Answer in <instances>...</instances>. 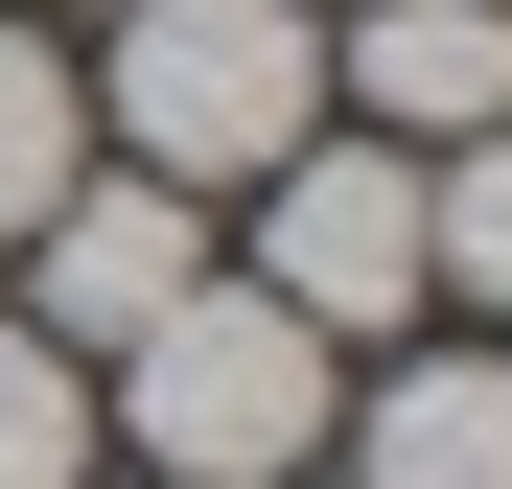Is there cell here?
Instances as JSON below:
<instances>
[{
    "mask_svg": "<svg viewBox=\"0 0 512 489\" xmlns=\"http://www.w3.org/2000/svg\"><path fill=\"white\" fill-rule=\"evenodd\" d=\"M117 420H140L163 489H303L326 420H350V350L256 280H187L163 326H117Z\"/></svg>",
    "mask_w": 512,
    "mask_h": 489,
    "instance_id": "obj_1",
    "label": "cell"
},
{
    "mask_svg": "<svg viewBox=\"0 0 512 489\" xmlns=\"http://www.w3.org/2000/svg\"><path fill=\"white\" fill-rule=\"evenodd\" d=\"M94 94L140 187H256L280 140H326V0H117Z\"/></svg>",
    "mask_w": 512,
    "mask_h": 489,
    "instance_id": "obj_2",
    "label": "cell"
},
{
    "mask_svg": "<svg viewBox=\"0 0 512 489\" xmlns=\"http://www.w3.org/2000/svg\"><path fill=\"white\" fill-rule=\"evenodd\" d=\"M256 303H303L326 350L419 326V140H280L256 163Z\"/></svg>",
    "mask_w": 512,
    "mask_h": 489,
    "instance_id": "obj_3",
    "label": "cell"
},
{
    "mask_svg": "<svg viewBox=\"0 0 512 489\" xmlns=\"http://www.w3.org/2000/svg\"><path fill=\"white\" fill-rule=\"evenodd\" d=\"M24 257H47V303H24L47 350H117V326H163L210 280V187H140V163H117V187H47Z\"/></svg>",
    "mask_w": 512,
    "mask_h": 489,
    "instance_id": "obj_4",
    "label": "cell"
},
{
    "mask_svg": "<svg viewBox=\"0 0 512 489\" xmlns=\"http://www.w3.org/2000/svg\"><path fill=\"white\" fill-rule=\"evenodd\" d=\"M350 94H373V140H489L512 117V0H350Z\"/></svg>",
    "mask_w": 512,
    "mask_h": 489,
    "instance_id": "obj_5",
    "label": "cell"
},
{
    "mask_svg": "<svg viewBox=\"0 0 512 489\" xmlns=\"http://www.w3.org/2000/svg\"><path fill=\"white\" fill-rule=\"evenodd\" d=\"M350 489H512V350H396L350 420Z\"/></svg>",
    "mask_w": 512,
    "mask_h": 489,
    "instance_id": "obj_6",
    "label": "cell"
},
{
    "mask_svg": "<svg viewBox=\"0 0 512 489\" xmlns=\"http://www.w3.org/2000/svg\"><path fill=\"white\" fill-rule=\"evenodd\" d=\"M419 303H512V117L419 163Z\"/></svg>",
    "mask_w": 512,
    "mask_h": 489,
    "instance_id": "obj_7",
    "label": "cell"
},
{
    "mask_svg": "<svg viewBox=\"0 0 512 489\" xmlns=\"http://www.w3.org/2000/svg\"><path fill=\"white\" fill-rule=\"evenodd\" d=\"M0 489H94V350L0 326Z\"/></svg>",
    "mask_w": 512,
    "mask_h": 489,
    "instance_id": "obj_8",
    "label": "cell"
},
{
    "mask_svg": "<svg viewBox=\"0 0 512 489\" xmlns=\"http://www.w3.org/2000/svg\"><path fill=\"white\" fill-rule=\"evenodd\" d=\"M70 140H94V94H70V47H24V24H0V233H47Z\"/></svg>",
    "mask_w": 512,
    "mask_h": 489,
    "instance_id": "obj_9",
    "label": "cell"
}]
</instances>
